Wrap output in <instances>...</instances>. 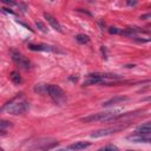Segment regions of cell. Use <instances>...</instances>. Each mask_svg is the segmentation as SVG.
Segmentation results:
<instances>
[{
	"mask_svg": "<svg viewBox=\"0 0 151 151\" xmlns=\"http://www.w3.org/2000/svg\"><path fill=\"white\" fill-rule=\"evenodd\" d=\"M28 107H29L28 101L20 94V96H17L15 98H13L9 103H7L2 107V111H6L9 114H21V113L26 112L28 110Z\"/></svg>",
	"mask_w": 151,
	"mask_h": 151,
	"instance_id": "1",
	"label": "cell"
},
{
	"mask_svg": "<svg viewBox=\"0 0 151 151\" xmlns=\"http://www.w3.org/2000/svg\"><path fill=\"white\" fill-rule=\"evenodd\" d=\"M120 109H113V110H109V111H104V112H98V113H93L90 116H86L84 118H81L80 120L83 123H93V122H112L118 119V117L120 116Z\"/></svg>",
	"mask_w": 151,
	"mask_h": 151,
	"instance_id": "2",
	"label": "cell"
},
{
	"mask_svg": "<svg viewBox=\"0 0 151 151\" xmlns=\"http://www.w3.org/2000/svg\"><path fill=\"white\" fill-rule=\"evenodd\" d=\"M47 93L54 100V103H57L58 105H61L66 100V93L58 85H53V84L47 85Z\"/></svg>",
	"mask_w": 151,
	"mask_h": 151,
	"instance_id": "3",
	"label": "cell"
},
{
	"mask_svg": "<svg viewBox=\"0 0 151 151\" xmlns=\"http://www.w3.org/2000/svg\"><path fill=\"white\" fill-rule=\"evenodd\" d=\"M9 53H11L12 60H13L19 67H21V68H24V70H29V68H31V63H29V60H28L21 52H19V51L15 50V48H11Z\"/></svg>",
	"mask_w": 151,
	"mask_h": 151,
	"instance_id": "4",
	"label": "cell"
},
{
	"mask_svg": "<svg viewBox=\"0 0 151 151\" xmlns=\"http://www.w3.org/2000/svg\"><path fill=\"white\" fill-rule=\"evenodd\" d=\"M28 50L37 51V52H59V50L54 46L46 45V44H28Z\"/></svg>",
	"mask_w": 151,
	"mask_h": 151,
	"instance_id": "5",
	"label": "cell"
},
{
	"mask_svg": "<svg viewBox=\"0 0 151 151\" xmlns=\"http://www.w3.org/2000/svg\"><path fill=\"white\" fill-rule=\"evenodd\" d=\"M122 127H105V129H99L97 131H93L91 133V138H101V137H106L110 136L114 132H117L118 130H120Z\"/></svg>",
	"mask_w": 151,
	"mask_h": 151,
	"instance_id": "6",
	"label": "cell"
},
{
	"mask_svg": "<svg viewBox=\"0 0 151 151\" xmlns=\"http://www.w3.org/2000/svg\"><path fill=\"white\" fill-rule=\"evenodd\" d=\"M44 18L46 19V21L50 24V26L53 28V29H55V31H58V32H60V33H63V27H61V25L59 24V21L54 18V17H52L50 13H44Z\"/></svg>",
	"mask_w": 151,
	"mask_h": 151,
	"instance_id": "7",
	"label": "cell"
},
{
	"mask_svg": "<svg viewBox=\"0 0 151 151\" xmlns=\"http://www.w3.org/2000/svg\"><path fill=\"white\" fill-rule=\"evenodd\" d=\"M127 140H131L133 143H150L151 142V138H150V134H139V133H134L132 136H127L126 137Z\"/></svg>",
	"mask_w": 151,
	"mask_h": 151,
	"instance_id": "8",
	"label": "cell"
},
{
	"mask_svg": "<svg viewBox=\"0 0 151 151\" xmlns=\"http://www.w3.org/2000/svg\"><path fill=\"white\" fill-rule=\"evenodd\" d=\"M127 99H129V98L125 97V96H116V97H113V98H111V99L104 101L101 105H103V107H109V106L116 105V104H118V103H123V101H125V100H127Z\"/></svg>",
	"mask_w": 151,
	"mask_h": 151,
	"instance_id": "9",
	"label": "cell"
},
{
	"mask_svg": "<svg viewBox=\"0 0 151 151\" xmlns=\"http://www.w3.org/2000/svg\"><path fill=\"white\" fill-rule=\"evenodd\" d=\"M91 145L90 142H84V140H79V142H76L73 144L70 145V149L73 150V151H80V150H84L86 147H88Z\"/></svg>",
	"mask_w": 151,
	"mask_h": 151,
	"instance_id": "10",
	"label": "cell"
},
{
	"mask_svg": "<svg viewBox=\"0 0 151 151\" xmlns=\"http://www.w3.org/2000/svg\"><path fill=\"white\" fill-rule=\"evenodd\" d=\"M151 132V125L149 122L139 125L136 127V133H139V134H150Z\"/></svg>",
	"mask_w": 151,
	"mask_h": 151,
	"instance_id": "11",
	"label": "cell"
},
{
	"mask_svg": "<svg viewBox=\"0 0 151 151\" xmlns=\"http://www.w3.org/2000/svg\"><path fill=\"white\" fill-rule=\"evenodd\" d=\"M9 79L14 83V84H21V81H22V79H21V77H20V74H19V72H17V71H12L11 73H9Z\"/></svg>",
	"mask_w": 151,
	"mask_h": 151,
	"instance_id": "12",
	"label": "cell"
},
{
	"mask_svg": "<svg viewBox=\"0 0 151 151\" xmlns=\"http://www.w3.org/2000/svg\"><path fill=\"white\" fill-rule=\"evenodd\" d=\"M34 91L38 93H47V85L46 84H37L34 86Z\"/></svg>",
	"mask_w": 151,
	"mask_h": 151,
	"instance_id": "13",
	"label": "cell"
},
{
	"mask_svg": "<svg viewBox=\"0 0 151 151\" xmlns=\"http://www.w3.org/2000/svg\"><path fill=\"white\" fill-rule=\"evenodd\" d=\"M76 40H77L79 44H86V42L90 41V38H88V35H86V34H78V35H76Z\"/></svg>",
	"mask_w": 151,
	"mask_h": 151,
	"instance_id": "14",
	"label": "cell"
},
{
	"mask_svg": "<svg viewBox=\"0 0 151 151\" xmlns=\"http://www.w3.org/2000/svg\"><path fill=\"white\" fill-rule=\"evenodd\" d=\"M35 26L38 27V29H39V31H41V32H44V33H47V32H48V28H47V27H46L41 21H39V20H37V21H35Z\"/></svg>",
	"mask_w": 151,
	"mask_h": 151,
	"instance_id": "15",
	"label": "cell"
},
{
	"mask_svg": "<svg viewBox=\"0 0 151 151\" xmlns=\"http://www.w3.org/2000/svg\"><path fill=\"white\" fill-rule=\"evenodd\" d=\"M99 151H118V147H117L116 145H112V144H110V145H106L105 147L100 149Z\"/></svg>",
	"mask_w": 151,
	"mask_h": 151,
	"instance_id": "16",
	"label": "cell"
},
{
	"mask_svg": "<svg viewBox=\"0 0 151 151\" xmlns=\"http://www.w3.org/2000/svg\"><path fill=\"white\" fill-rule=\"evenodd\" d=\"M109 32H110L111 34H122V33H123V29H119V28H117V27H110V28H109Z\"/></svg>",
	"mask_w": 151,
	"mask_h": 151,
	"instance_id": "17",
	"label": "cell"
},
{
	"mask_svg": "<svg viewBox=\"0 0 151 151\" xmlns=\"http://www.w3.org/2000/svg\"><path fill=\"white\" fill-rule=\"evenodd\" d=\"M11 126H12L11 122H8V120H4V119H0V127L6 129V127H11Z\"/></svg>",
	"mask_w": 151,
	"mask_h": 151,
	"instance_id": "18",
	"label": "cell"
},
{
	"mask_svg": "<svg viewBox=\"0 0 151 151\" xmlns=\"http://www.w3.org/2000/svg\"><path fill=\"white\" fill-rule=\"evenodd\" d=\"M150 17H151V14H150V13H147V14L142 15V17H140V19H142V20H146V19H149Z\"/></svg>",
	"mask_w": 151,
	"mask_h": 151,
	"instance_id": "19",
	"label": "cell"
},
{
	"mask_svg": "<svg viewBox=\"0 0 151 151\" xmlns=\"http://www.w3.org/2000/svg\"><path fill=\"white\" fill-rule=\"evenodd\" d=\"M126 4H127V5H130V6H134L137 2H136V1H133V2H131V1H127Z\"/></svg>",
	"mask_w": 151,
	"mask_h": 151,
	"instance_id": "20",
	"label": "cell"
},
{
	"mask_svg": "<svg viewBox=\"0 0 151 151\" xmlns=\"http://www.w3.org/2000/svg\"><path fill=\"white\" fill-rule=\"evenodd\" d=\"M55 151H67L66 149H58V150H55Z\"/></svg>",
	"mask_w": 151,
	"mask_h": 151,
	"instance_id": "21",
	"label": "cell"
},
{
	"mask_svg": "<svg viewBox=\"0 0 151 151\" xmlns=\"http://www.w3.org/2000/svg\"><path fill=\"white\" fill-rule=\"evenodd\" d=\"M127 151H133V150H127Z\"/></svg>",
	"mask_w": 151,
	"mask_h": 151,
	"instance_id": "22",
	"label": "cell"
},
{
	"mask_svg": "<svg viewBox=\"0 0 151 151\" xmlns=\"http://www.w3.org/2000/svg\"><path fill=\"white\" fill-rule=\"evenodd\" d=\"M0 151H1V150H0Z\"/></svg>",
	"mask_w": 151,
	"mask_h": 151,
	"instance_id": "23",
	"label": "cell"
}]
</instances>
